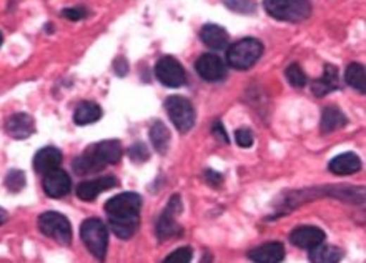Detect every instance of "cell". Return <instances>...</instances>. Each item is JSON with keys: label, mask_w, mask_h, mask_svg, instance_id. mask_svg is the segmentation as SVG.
I'll return each mask as SVG.
<instances>
[{"label": "cell", "mask_w": 366, "mask_h": 263, "mask_svg": "<svg viewBox=\"0 0 366 263\" xmlns=\"http://www.w3.org/2000/svg\"><path fill=\"white\" fill-rule=\"evenodd\" d=\"M141 198L135 192H125L110 198L105 204L108 224L118 238L128 240L137 233L140 225Z\"/></svg>", "instance_id": "obj_1"}, {"label": "cell", "mask_w": 366, "mask_h": 263, "mask_svg": "<svg viewBox=\"0 0 366 263\" xmlns=\"http://www.w3.org/2000/svg\"><path fill=\"white\" fill-rule=\"evenodd\" d=\"M263 7L270 17L291 24H298L311 16L310 0H263Z\"/></svg>", "instance_id": "obj_2"}, {"label": "cell", "mask_w": 366, "mask_h": 263, "mask_svg": "<svg viewBox=\"0 0 366 263\" xmlns=\"http://www.w3.org/2000/svg\"><path fill=\"white\" fill-rule=\"evenodd\" d=\"M263 54V44L253 37L238 40L233 44L227 52L228 66L236 68V71H248L258 62Z\"/></svg>", "instance_id": "obj_3"}, {"label": "cell", "mask_w": 366, "mask_h": 263, "mask_svg": "<svg viewBox=\"0 0 366 263\" xmlns=\"http://www.w3.org/2000/svg\"><path fill=\"white\" fill-rule=\"evenodd\" d=\"M80 238L89 248V252L97 260L103 262L107 257L108 248V230L107 225L100 219H89L82 224L80 227Z\"/></svg>", "instance_id": "obj_4"}, {"label": "cell", "mask_w": 366, "mask_h": 263, "mask_svg": "<svg viewBox=\"0 0 366 263\" xmlns=\"http://www.w3.org/2000/svg\"><path fill=\"white\" fill-rule=\"evenodd\" d=\"M182 212H183V204L180 195H173L157 221V237L160 242H167V240L170 238L182 237L183 228L177 221V216L180 215Z\"/></svg>", "instance_id": "obj_5"}, {"label": "cell", "mask_w": 366, "mask_h": 263, "mask_svg": "<svg viewBox=\"0 0 366 263\" xmlns=\"http://www.w3.org/2000/svg\"><path fill=\"white\" fill-rule=\"evenodd\" d=\"M165 110L178 130L187 133L195 126V109L189 99L180 95H172L165 100Z\"/></svg>", "instance_id": "obj_6"}, {"label": "cell", "mask_w": 366, "mask_h": 263, "mask_svg": "<svg viewBox=\"0 0 366 263\" xmlns=\"http://www.w3.org/2000/svg\"><path fill=\"white\" fill-rule=\"evenodd\" d=\"M39 228L45 237L53 238L61 245H70L72 227L67 216L57 214V212H45L39 216Z\"/></svg>", "instance_id": "obj_7"}, {"label": "cell", "mask_w": 366, "mask_h": 263, "mask_svg": "<svg viewBox=\"0 0 366 263\" xmlns=\"http://www.w3.org/2000/svg\"><path fill=\"white\" fill-rule=\"evenodd\" d=\"M155 75L165 87H170V89H178V87L185 85L187 75L183 67L180 66L177 59L173 57H162L155 66Z\"/></svg>", "instance_id": "obj_8"}, {"label": "cell", "mask_w": 366, "mask_h": 263, "mask_svg": "<svg viewBox=\"0 0 366 263\" xmlns=\"http://www.w3.org/2000/svg\"><path fill=\"white\" fill-rule=\"evenodd\" d=\"M198 75L207 82H220L227 77V66L218 55L205 54L195 63Z\"/></svg>", "instance_id": "obj_9"}, {"label": "cell", "mask_w": 366, "mask_h": 263, "mask_svg": "<svg viewBox=\"0 0 366 263\" xmlns=\"http://www.w3.org/2000/svg\"><path fill=\"white\" fill-rule=\"evenodd\" d=\"M72 190V180L65 170L57 169L45 175L44 178V192L50 198H62L68 195Z\"/></svg>", "instance_id": "obj_10"}, {"label": "cell", "mask_w": 366, "mask_h": 263, "mask_svg": "<svg viewBox=\"0 0 366 263\" xmlns=\"http://www.w3.org/2000/svg\"><path fill=\"white\" fill-rule=\"evenodd\" d=\"M290 242L295 247L311 250L320 243L324 242V232L318 227H311V225H303V227L295 228L290 233Z\"/></svg>", "instance_id": "obj_11"}, {"label": "cell", "mask_w": 366, "mask_h": 263, "mask_svg": "<svg viewBox=\"0 0 366 263\" xmlns=\"http://www.w3.org/2000/svg\"><path fill=\"white\" fill-rule=\"evenodd\" d=\"M117 185H118V180L115 177H102V178L89 180V182H82L80 185L77 187V195H79L80 200L92 202L95 200V198H97L102 192H107L110 188Z\"/></svg>", "instance_id": "obj_12"}, {"label": "cell", "mask_w": 366, "mask_h": 263, "mask_svg": "<svg viewBox=\"0 0 366 263\" xmlns=\"http://www.w3.org/2000/svg\"><path fill=\"white\" fill-rule=\"evenodd\" d=\"M6 130L15 140H25L35 132V122L29 114H13L7 120Z\"/></svg>", "instance_id": "obj_13"}, {"label": "cell", "mask_w": 366, "mask_h": 263, "mask_svg": "<svg viewBox=\"0 0 366 263\" xmlns=\"http://www.w3.org/2000/svg\"><path fill=\"white\" fill-rule=\"evenodd\" d=\"M340 87L341 82L340 75H338V68L332 66V63H327V66H324L323 75L320 77L318 80H315L313 85H311V92H313L315 97H324L332 94V92L338 90Z\"/></svg>", "instance_id": "obj_14"}, {"label": "cell", "mask_w": 366, "mask_h": 263, "mask_svg": "<svg viewBox=\"0 0 366 263\" xmlns=\"http://www.w3.org/2000/svg\"><path fill=\"white\" fill-rule=\"evenodd\" d=\"M62 164V152L55 147L40 149L34 157V169L37 173L47 175L52 170H57Z\"/></svg>", "instance_id": "obj_15"}, {"label": "cell", "mask_w": 366, "mask_h": 263, "mask_svg": "<svg viewBox=\"0 0 366 263\" xmlns=\"http://www.w3.org/2000/svg\"><path fill=\"white\" fill-rule=\"evenodd\" d=\"M248 258L253 263H280L285 258V247L278 242L265 243L248 252Z\"/></svg>", "instance_id": "obj_16"}, {"label": "cell", "mask_w": 366, "mask_h": 263, "mask_svg": "<svg viewBox=\"0 0 366 263\" xmlns=\"http://www.w3.org/2000/svg\"><path fill=\"white\" fill-rule=\"evenodd\" d=\"M200 39L208 49L223 50L227 49L230 37H228L227 30L223 29V27H220L217 24H207L200 30Z\"/></svg>", "instance_id": "obj_17"}, {"label": "cell", "mask_w": 366, "mask_h": 263, "mask_svg": "<svg viewBox=\"0 0 366 263\" xmlns=\"http://www.w3.org/2000/svg\"><path fill=\"white\" fill-rule=\"evenodd\" d=\"M329 172L335 175H351L360 172L361 169V160L356 154L346 152V154L336 155L335 159L329 161L328 165Z\"/></svg>", "instance_id": "obj_18"}, {"label": "cell", "mask_w": 366, "mask_h": 263, "mask_svg": "<svg viewBox=\"0 0 366 263\" xmlns=\"http://www.w3.org/2000/svg\"><path fill=\"white\" fill-rule=\"evenodd\" d=\"M105 167H107V165H105L103 161L99 159V155L95 154L94 147L87 149L84 154L79 157V159H75V161H73V170H75L77 175L97 173Z\"/></svg>", "instance_id": "obj_19"}, {"label": "cell", "mask_w": 366, "mask_h": 263, "mask_svg": "<svg viewBox=\"0 0 366 263\" xmlns=\"http://www.w3.org/2000/svg\"><path fill=\"white\" fill-rule=\"evenodd\" d=\"M92 147H94L95 154L99 155V159L102 160L105 165L118 164L123 155L122 145L118 140H103L99 142V144H94Z\"/></svg>", "instance_id": "obj_20"}, {"label": "cell", "mask_w": 366, "mask_h": 263, "mask_svg": "<svg viewBox=\"0 0 366 263\" xmlns=\"http://www.w3.org/2000/svg\"><path fill=\"white\" fill-rule=\"evenodd\" d=\"M343 258V250L335 245L320 243L310 250L311 263H338Z\"/></svg>", "instance_id": "obj_21"}, {"label": "cell", "mask_w": 366, "mask_h": 263, "mask_svg": "<svg viewBox=\"0 0 366 263\" xmlns=\"http://www.w3.org/2000/svg\"><path fill=\"white\" fill-rule=\"evenodd\" d=\"M348 123L346 115L338 107H327L322 114V132L332 133Z\"/></svg>", "instance_id": "obj_22"}, {"label": "cell", "mask_w": 366, "mask_h": 263, "mask_svg": "<svg viewBox=\"0 0 366 263\" xmlns=\"http://www.w3.org/2000/svg\"><path fill=\"white\" fill-rule=\"evenodd\" d=\"M102 117V109L95 102H82L73 114V122L77 126H89V123L97 122Z\"/></svg>", "instance_id": "obj_23"}, {"label": "cell", "mask_w": 366, "mask_h": 263, "mask_svg": "<svg viewBox=\"0 0 366 263\" xmlns=\"http://www.w3.org/2000/svg\"><path fill=\"white\" fill-rule=\"evenodd\" d=\"M150 140H152L153 149L158 154H167L168 144H170V132H168L163 122L157 120V122L152 123V127H150Z\"/></svg>", "instance_id": "obj_24"}, {"label": "cell", "mask_w": 366, "mask_h": 263, "mask_svg": "<svg viewBox=\"0 0 366 263\" xmlns=\"http://www.w3.org/2000/svg\"><path fill=\"white\" fill-rule=\"evenodd\" d=\"M345 80L351 89L360 92V94H365L366 92V73L365 67L361 66V63H350V66L346 67Z\"/></svg>", "instance_id": "obj_25"}, {"label": "cell", "mask_w": 366, "mask_h": 263, "mask_svg": "<svg viewBox=\"0 0 366 263\" xmlns=\"http://www.w3.org/2000/svg\"><path fill=\"white\" fill-rule=\"evenodd\" d=\"M285 77H286L288 84H290L291 87H295V89H301V87H305L306 82H308L306 80L305 72L301 71V67L298 66V63H291V66L285 71Z\"/></svg>", "instance_id": "obj_26"}, {"label": "cell", "mask_w": 366, "mask_h": 263, "mask_svg": "<svg viewBox=\"0 0 366 263\" xmlns=\"http://www.w3.org/2000/svg\"><path fill=\"white\" fill-rule=\"evenodd\" d=\"M223 6H225L227 8H230L232 12L244 13V16L255 13V11H256L255 0H223Z\"/></svg>", "instance_id": "obj_27"}, {"label": "cell", "mask_w": 366, "mask_h": 263, "mask_svg": "<svg viewBox=\"0 0 366 263\" xmlns=\"http://www.w3.org/2000/svg\"><path fill=\"white\" fill-rule=\"evenodd\" d=\"M6 187L8 192L18 193L25 187V173L22 170H11L6 178Z\"/></svg>", "instance_id": "obj_28"}, {"label": "cell", "mask_w": 366, "mask_h": 263, "mask_svg": "<svg viewBox=\"0 0 366 263\" xmlns=\"http://www.w3.org/2000/svg\"><path fill=\"white\" fill-rule=\"evenodd\" d=\"M128 157H130L132 161H135V164H145V161L150 159V150L146 149L145 144L137 142V144L128 149Z\"/></svg>", "instance_id": "obj_29"}, {"label": "cell", "mask_w": 366, "mask_h": 263, "mask_svg": "<svg viewBox=\"0 0 366 263\" xmlns=\"http://www.w3.org/2000/svg\"><path fill=\"white\" fill-rule=\"evenodd\" d=\"M191 258H194V252H191L190 247H183L178 248L173 253H170L162 263H190Z\"/></svg>", "instance_id": "obj_30"}, {"label": "cell", "mask_w": 366, "mask_h": 263, "mask_svg": "<svg viewBox=\"0 0 366 263\" xmlns=\"http://www.w3.org/2000/svg\"><path fill=\"white\" fill-rule=\"evenodd\" d=\"M235 138H236V144L240 145L241 149H250L255 142L253 132H251L250 128H238L235 133Z\"/></svg>", "instance_id": "obj_31"}, {"label": "cell", "mask_w": 366, "mask_h": 263, "mask_svg": "<svg viewBox=\"0 0 366 263\" xmlns=\"http://www.w3.org/2000/svg\"><path fill=\"white\" fill-rule=\"evenodd\" d=\"M62 16L68 18V20L75 22V20H82V18H85L87 16H89V12H87L84 7H70V8H63Z\"/></svg>", "instance_id": "obj_32"}, {"label": "cell", "mask_w": 366, "mask_h": 263, "mask_svg": "<svg viewBox=\"0 0 366 263\" xmlns=\"http://www.w3.org/2000/svg\"><path fill=\"white\" fill-rule=\"evenodd\" d=\"M212 132H213V135L218 142H223V144H230V138H228V135H227L225 127H223V123L220 122V120H217V122L213 123Z\"/></svg>", "instance_id": "obj_33"}, {"label": "cell", "mask_w": 366, "mask_h": 263, "mask_svg": "<svg viewBox=\"0 0 366 263\" xmlns=\"http://www.w3.org/2000/svg\"><path fill=\"white\" fill-rule=\"evenodd\" d=\"M205 178H207V182L210 183V185H213V187H218L220 183L223 182L222 175L215 172V170H205Z\"/></svg>", "instance_id": "obj_34"}, {"label": "cell", "mask_w": 366, "mask_h": 263, "mask_svg": "<svg viewBox=\"0 0 366 263\" xmlns=\"http://www.w3.org/2000/svg\"><path fill=\"white\" fill-rule=\"evenodd\" d=\"M113 71H115L120 77L125 75V73L128 72V63H127V60L123 59V57H118V59L115 60V62H113Z\"/></svg>", "instance_id": "obj_35"}, {"label": "cell", "mask_w": 366, "mask_h": 263, "mask_svg": "<svg viewBox=\"0 0 366 263\" xmlns=\"http://www.w3.org/2000/svg\"><path fill=\"white\" fill-rule=\"evenodd\" d=\"M7 216H8V215H7V212H6V210H4V209H2V207H0V225H2V224H4V221H6V220H7Z\"/></svg>", "instance_id": "obj_36"}, {"label": "cell", "mask_w": 366, "mask_h": 263, "mask_svg": "<svg viewBox=\"0 0 366 263\" xmlns=\"http://www.w3.org/2000/svg\"><path fill=\"white\" fill-rule=\"evenodd\" d=\"M2 42H4V37H2V34H0V45H2Z\"/></svg>", "instance_id": "obj_37"}]
</instances>
